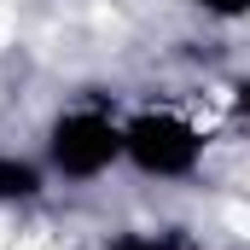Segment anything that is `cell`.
<instances>
[{"label":"cell","mask_w":250,"mask_h":250,"mask_svg":"<svg viewBox=\"0 0 250 250\" xmlns=\"http://www.w3.org/2000/svg\"><path fill=\"white\" fill-rule=\"evenodd\" d=\"M35 157L53 175V187L70 192L123 175V111L111 99H64L35 134Z\"/></svg>","instance_id":"6da1fadb"},{"label":"cell","mask_w":250,"mask_h":250,"mask_svg":"<svg viewBox=\"0 0 250 250\" xmlns=\"http://www.w3.org/2000/svg\"><path fill=\"white\" fill-rule=\"evenodd\" d=\"M123 169L151 187H192L209 169V128L187 105L146 99L123 111Z\"/></svg>","instance_id":"7a4b0ae2"},{"label":"cell","mask_w":250,"mask_h":250,"mask_svg":"<svg viewBox=\"0 0 250 250\" xmlns=\"http://www.w3.org/2000/svg\"><path fill=\"white\" fill-rule=\"evenodd\" d=\"M47 198H53V175L41 169L35 146H29V151L0 146V209H6V215H23V209H35V204H47Z\"/></svg>","instance_id":"3957f363"},{"label":"cell","mask_w":250,"mask_h":250,"mask_svg":"<svg viewBox=\"0 0 250 250\" xmlns=\"http://www.w3.org/2000/svg\"><path fill=\"white\" fill-rule=\"evenodd\" d=\"M99 250H198V239L187 227L163 221V227H128V233H117L111 245H99Z\"/></svg>","instance_id":"277c9868"},{"label":"cell","mask_w":250,"mask_h":250,"mask_svg":"<svg viewBox=\"0 0 250 250\" xmlns=\"http://www.w3.org/2000/svg\"><path fill=\"white\" fill-rule=\"evenodd\" d=\"M209 23H245L250 18V0H192Z\"/></svg>","instance_id":"5b68a950"}]
</instances>
